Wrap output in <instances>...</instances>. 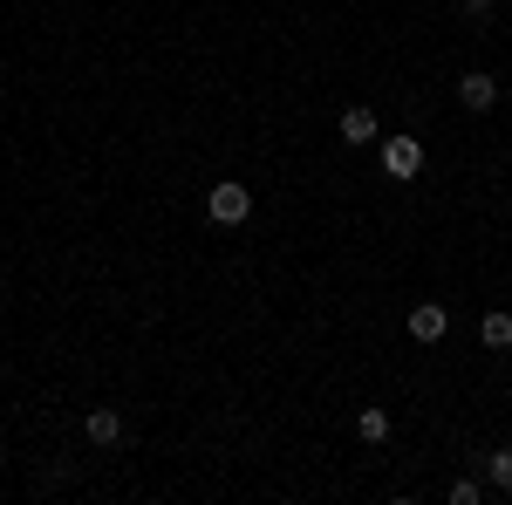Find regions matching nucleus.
I'll use <instances>...</instances> for the list:
<instances>
[{"mask_svg": "<svg viewBox=\"0 0 512 505\" xmlns=\"http://www.w3.org/2000/svg\"><path fill=\"white\" fill-rule=\"evenodd\" d=\"M205 212H212V226H246L253 219V192L246 185H212Z\"/></svg>", "mask_w": 512, "mask_h": 505, "instance_id": "nucleus-1", "label": "nucleus"}, {"mask_svg": "<svg viewBox=\"0 0 512 505\" xmlns=\"http://www.w3.org/2000/svg\"><path fill=\"white\" fill-rule=\"evenodd\" d=\"M383 171L410 185V178L424 171V144H417V137H383Z\"/></svg>", "mask_w": 512, "mask_h": 505, "instance_id": "nucleus-2", "label": "nucleus"}, {"mask_svg": "<svg viewBox=\"0 0 512 505\" xmlns=\"http://www.w3.org/2000/svg\"><path fill=\"white\" fill-rule=\"evenodd\" d=\"M458 103H465L472 117H485V110L499 103V82L485 76V69H472V76H458Z\"/></svg>", "mask_w": 512, "mask_h": 505, "instance_id": "nucleus-3", "label": "nucleus"}, {"mask_svg": "<svg viewBox=\"0 0 512 505\" xmlns=\"http://www.w3.org/2000/svg\"><path fill=\"white\" fill-rule=\"evenodd\" d=\"M444 328H451V321H444L437 301H417V308H410V342H444Z\"/></svg>", "mask_w": 512, "mask_h": 505, "instance_id": "nucleus-4", "label": "nucleus"}, {"mask_svg": "<svg viewBox=\"0 0 512 505\" xmlns=\"http://www.w3.org/2000/svg\"><path fill=\"white\" fill-rule=\"evenodd\" d=\"M376 137H383V130H376V110H362V103L342 110V144H376Z\"/></svg>", "mask_w": 512, "mask_h": 505, "instance_id": "nucleus-5", "label": "nucleus"}, {"mask_svg": "<svg viewBox=\"0 0 512 505\" xmlns=\"http://www.w3.org/2000/svg\"><path fill=\"white\" fill-rule=\"evenodd\" d=\"M82 430H89V444H117L123 417H117V410H89V424H82Z\"/></svg>", "mask_w": 512, "mask_h": 505, "instance_id": "nucleus-6", "label": "nucleus"}, {"mask_svg": "<svg viewBox=\"0 0 512 505\" xmlns=\"http://www.w3.org/2000/svg\"><path fill=\"white\" fill-rule=\"evenodd\" d=\"M478 342L485 349H512V314H485L478 321Z\"/></svg>", "mask_w": 512, "mask_h": 505, "instance_id": "nucleus-7", "label": "nucleus"}, {"mask_svg": "<svg viewBox=\"0 0 512 505\" xmlns=\"http://www.w3.org/2000/svg\"><path fill=\"white\" fill-rule=\"evenodd\" d=\"M485 485L512 492V451H492V458H485Z\"/></svg>", "mask_w": 512, "mask_h": 505, "instance_id": "nucleus-8", "label": "nucleus"}, {"mask_svg": "<svg viewBox=\"0 0 512 505\" xmlns=\"http://www.w3.org/2000/svg\"><path fill=\"white\" fill-rule=\"evenodd\" d=\"M355 430H362V444H383V437H390V417H383V410H362Z\"/></svg>", "mask_w": 512, "mask_h": 505, "instance_id": "nucleus-9", "label": "nucleus"}, {"mask_svg": "<svg viewBox=\"0 0 512 505\" xmlns=\"http://www.w3.org/2000/svg\"><path fill=\"white\" fill-rule=\"evenodd\" d=\"M485 499V485H478V478H458V485H451V505H478Z\"/></svg>", "mask_w": 512, "mask_h": 505, "instance_id": "nucleus-10", "label": "nucleus"}, {"mask_svg": "<svg viewBox=\"0 0 512 505\" xmlns=\"http://www.w3.org/2000/svg\"><path fill=\"white\" fill-rule=\"evenodd\" d=\"M465 14H472V21H485V14H492V0H465Z\"/></svg>", "mask_w": 512, "mask_h": 505, "instance_id": "nucleus-11", "label": "nucleus"}]
</instances>
